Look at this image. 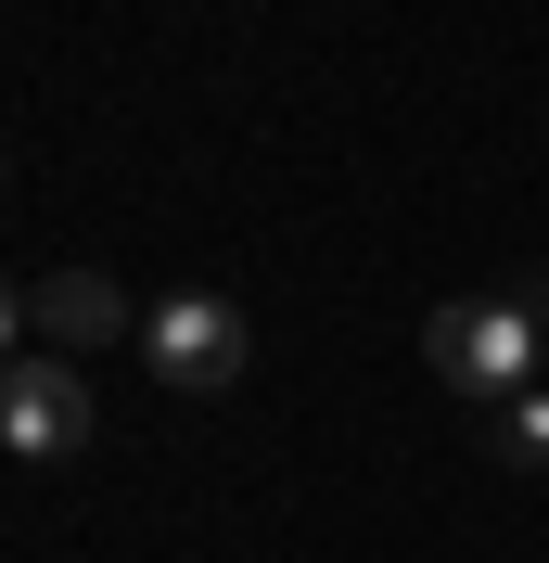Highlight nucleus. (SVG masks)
Here are the masks:
<instances>
[{"mask_svg": "<svg viewBox=\"0 0 549 563\" xmlns=\"http://www.w3.org/2000/svg\"><path fill=\"white\" fill-rule=\"evenodd\" d=\"M0 179H13V167H0Z\"/></svg>", "mask_w": 549, "mask_h": 563, "instance_id": "7", "label": "nucleus"}, {"mask_svg": "<svg viewBox=\"0 0 549 563\" xmlns=\"http://www.w3.org/2000/svg\"><path fill=\"white\" fill-rule=\"evenodd\" d=\"M422 358H435L460 397H524V372L549 358V333L524 308H498V295H460V308L422 320Z\"/></svg>", "mask_w": 549, "mask_h": 563, "instance_id": "1", "label": "nucleus"}, {"mask_svg": "<svg viewBox=\"0 0 549 563\" xmlns=\"http://www.w3.org/2000/svg\"><path fill=\"white\" fill-rule=\"evenodd\" d=\"M141 358H154L179 397H217V385H243L256 333H243V308H231V295H167V308L141 320Z\"/></svg>", "mask_w": 549, "mask_h": 563, "instance_id": "2", "label": "nucleus"}, {"mask_svg": "<svg viewBox=\"0 0 549 563\" xmlns=\"http://www.w3.org/2000/svg\"><path fill=\"white\" fill-rule=\"evenodd\" d=\"M498 461H549V397H498Z\"/></svg>", "mask_w": 549, "mask_h": 563, "instance_id": "5", "label": "nucleus"}, {"mask_svg": "<svg viewBox=\"0 0 549 563\" xmlns=\"http://www.w3.org/2000/svg\"><path fill=\"white\" fill-rule=\"evenodd\" d=\"M26 333H52V346H115V333H128V295H115L103 269H52L26 295Z\"/></svg>", "mask_w": 549, "mask_h": 563, "instance_id": "4", "label": "nucleus"}, {"mask_svg": "<svg viewBox=\"0 0 549 563\" xmlns=\"http://www.w3.org/2000/svg\"><path fill=\"white\" fill-rule=\"evenodd\" d=\"M13 346H26V282H0V372H13Z\"/></svg>", "mask_w": 549, "mask_h": 563, "instance_id": "6", "label": "nucleus"}, {"mask_svg": "<svg viewBox=\"0 0 549 563\" xmlns=\"http://www.w3.org/2000/svg\"><path fill=\"white\" fill-rule=\"evenodd\" d=\"M0 449L13 461H77L90 449V385L65 358H13L0 372Z\"/></svg>", "mask_w": 549, "mask_h": 563, "instance_id": "3", "label": "nucleus"}]
</instances>
